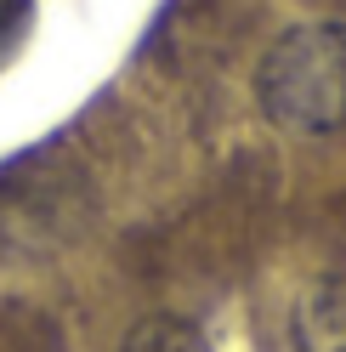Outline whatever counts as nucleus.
Masks as SVG:
<instances>
[{
  "label": "nucleus",
  "mask_w": 346,
  "mask_h": 352,
  "mask_svg": "<svg viewBox=\"0 0 346 352\" xmlns=\"http://www.w3.org/2000/svg\"><path fill=\"white\" fill-rule=\"evenodd\" d=\"M29 23V0H0V52L17 40V29Z\"/></svg>",
  "instance_id": "4"
},
{
  "label": "nucleus",
  "mask_w": 346,
  "mask_h": 352,
  "mask_svg": "<svg viewBox=\"0 0 346 352\" xmlns=\"http://www.w3.org/2000/svg\"><path fill=\"white\" fill-rule=\"evenodd\" d=\"M125 352H210V341H205V329L193 318L159 313V318H142L125 336Z\"/></svg>",
  "instance_id": "3"
},
{
  "label": "nucleus",
  "mask_w": 346,
  "mask_h": 352,
  "mask_svg": "<svg viewBox=\"0 0 346 352\" xmlns=\"http://www.w3.org/2000/svg\"><path fill=\"white\" fill-rule=\"evenodd\" d=\"M295 352H346V273H323L301 290L290 313Z\"/></svg>",
  "instance_id": "2"
},
{
  "label": "nucleus",
  "mask_w": 346,
  "mask_h": 352,
  "mask_svg": "<svg viewBox=\"0 0 346 352\" xmlns=\"http://www.w3.org/2000/svg\"><path fill=\"white\" fill-rule=\"evenodd\" d=\"M255 102L290 137H330L346 125V23H295L278 34L262 69H255Z\"/></svg>",
  "instance_id": "1"
}]
</instances>
